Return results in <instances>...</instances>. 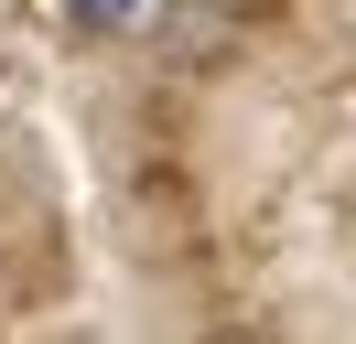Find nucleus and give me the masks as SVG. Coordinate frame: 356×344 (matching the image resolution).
<instances>
[{"label":"nucleus","instance_id":"f257e3e1","mask_svg":"<svg viewBox=\"0 0 356 344\" xmlns=\"http://www.w3.org/2000/svg\"><path fill=\"white\" fill-rule=\"evenodd\" d=\"M65 11H76V33H108V22H130L140 0H65Z\"/></svg>","mask_w":356,"mask_h":344}]
</instances>
